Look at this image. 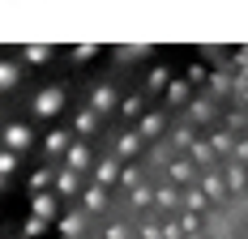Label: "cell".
Instances as JSON below:
<instances>
[{"mask_svg":"<svg viewBox=\"0 0 248 239\" xmlns=\"http://www.w3.org/2000/svg\"><path fill=\"white\" fill-rule=\"evenodd\" d=\"M0 141H4V149H9V154H22V149H30V145H34V128H30V124H22V120H13V124H4V128H0Z\"/></svg>","mask_w":248,"mask_h":239,"instance_id":"6da1fadb","label":"cell"},{"mask_svg":"<svg viewBox=\"0 0 248 239\" xmlns=\"http://www.w3.org/2000/svg\"><path fill=\"white\" fill-rule=\"evenodd\" d=\"M30 107H34V120H51L60 107H64V90H60V86H43Z\"/></svg>","mask_w":248,"mask_h":239,"instance_id":"7a4b0ae2","label":"cell"},{"mask_svg":"<svg viewBox=\"0 0 248 239\" xmlns=\"http://www.w3.org/2000/svg\"><path fill=\"white\" fill-rule=\"evenodd\" d=\"M30 218L56 222V218H60V196H56V192H34V196H30Z\"/></svg>","mask_w":248,"mask_h":239,"instance_id":"3957f363","label":"cell"},{"mask_svg":"<svg viewBox=\"0 0 248 239\" xmlns=\"http://www.w3.org/2000/svg\"><path fill=\"white\" fill-rule=\"evenodd\" d=\"M77 196H81V209L86 214H103L107 209V188H99V184H86Z\"/></svg>","mask_w":248,"mask_h":239,"instance_id":"277c9868","label":"cell"},{"mask_svg":"<svg viewBox=\"0 0 248 239\" xmlns=\"http://www.w3.org/2000/svg\"><path fill=\"white\" fill-rule=\"evenodd\" d=\"M111 107H116V86H107V81L94 86V90H90V111H94V116H107Z\"/></svg>","mask_w":248,"mask_h":239,"instance_id":"5b68a950","label":"cell"},{"mask_svg":"<svg viewBox=\"0 0 248 239\" xmlns=\"http://www.w3.org/2000/svg\"><path fill=\"white\" fill-rule=\"evenodd\" d=\"M51 179H56V196H77V192H81V175L69 171V167H60Z\"/></svg>","mask_w":248,"mask_h":239,"instance_id":"8992f818","label":"cell"},{"mask_svg":"<svg viewBox=\"0 0 248 239\" xmlns=\"http://www.w3.org/2000/svg\"><path fill=\"white\" fill-rule=\"evenodd\" d=\"M64 167L77 171V175L90 171V145H86V141H73V145H69V154H64Z\"/></svg>","mask_w":248,"mask_h":239,"instance_id":"52a82bcc","label":"cell"},{"mask_svg":"<svg viewBox=\"0 0 248 239\" xmlns=\"http://www.w3.org/2000/svg\"><path fill=\"white\" fill-rule=\"evenodd\" d=\"M150 205H154V209H163V214H175V209H180V188H175V184H163V188L154 192V201H150Z\"/></svg>","mask_w":248,"mask_h":239,"instance_id":"ba28073f","label":"cell"},{"mask_svg":"<svg viewBox=\"0 0 248 239\" xmlns=\"http://www.w3.org/2000/svg\"><path fill=\"white\" fill-rule=\"evenodd\" d=\"M90 167H94V184H99V188H107V184L120 175V163H116V158H99V163H90Z\"/></svg>","mask_w":248,"mask_h":239,"instance_id":"9c48e42d","label":"cell"},{"mask_svg":"<svg viewBox=\"0 0 248 239\" xmlns=\"http://www.w3.org/2000/svg\"><path fill=\"white\" fill-rule=\"evenodd\" d=\"M223 188L227 192H244L248 188V171L240 163H227V175H223Z\"/></svg>","mask_w":248,"mask_h":239,"instance_id":"30bf717a","label":"cell"},{"mask_svg":"<svg viewBox=\"0 0 248 239\" xmlns=\"http://www.w3.org/2000/svg\"><path fill=\"white\" fill-rule=\"evenodd\" d=\"M163 98H167L171 107H188V98H193V90H188V81H167V90H163Z\"/></svg>","mask_w":248,"mask_h":239,"instance_id":"8fae6325","label":"cell"},{"mask_svg":"<svg viewBox=\"0 0 248 239\" xmlns=\"http://www.w3.org/2000/svg\"><path fill=\"white\" fill-rule=\"evenodd\" d=\"M141 137H137V133H133V128H128V133H120V154H116V163H124V158H133V154H141Z\"/></svg>","mask_w":248,"mask_h":239,"instance_id":"7c38bea8","label":"cell"},{"mask_svg":"<svg viewBox=\"0 0 248 239\" xmlns=\"http://www.w3.org/2000/svg\"><path fill=\"white\" fill-rule=\"evenodd\" d=\"M73 133L77 137H90V133H99V116L86 107V111H77V120H73Z\"/></svg>","mask_w":248,"mask_h":239,"instance_id":"4fadbf2b","label":"cell"},{"mask_svg":"<svg viewBox=\"0 0 248 239\" xmlns=\"http://www.w3.org/2000/svg\"><path fill=\"white\" fill-rule=\"evenodd\" d=\"M133 133H137L141 141H146V137H158V133H163V116H158V111H150V116H141V124H137Z\"/></svg>","mask_w":248,"mask_h":239,"instance_id":"5bb4252c","label":"cell"},{"mask_svg":"<svg viewBox=\"0 0 248 239\" xmlns=\"http://www.w3.org/2000/svg\"><path fill=\"white\" fill-rule=\"evenodd\" d=\"M56 226H60V235H64V239H77V235H81V226H86V218H81V214H64V218H56Z\"/></svg>","mask_w":248,"mask_h":239,"instance_id":"9a60e30c","label":"cell"},{"mask_svg":"<svg viewBox=\"0 0 248 239\" xmlns=\"http://www.w3.org/2000/svg\"><path fill=\"white\" fill-rule=\"evenodd\" d=\"M180 205H184V214H201V209H205V192H201V188L180 192Z\"/></svg>","mask_w":248,"mask_h":239,"instance_id":"2e32d148","label":"cell"},{"mask_svg":"<svg viewBox=\"0 0 248 239\" xmlns=\"http://www.w3.org/2000/svg\"><path fill=\"white\" fill-rule=\"evenodd\" d=\"M22 60H26V64H47L51 47H47V43H30V47H22Z\"/></svg>","mask_w":248,"mask_h":239,"instance_id":"e0dca14e","label":"cell"},{"mask_svg":"<svg viewBox=\"0 0 248 239\" xmlns=\"http://www.w3.org/2000/svg\"><path fill=\"white\" fill-rule=\"evenodd\" d=\"M188 158L201 163V167H214V149H210L205 141H193V145H188Z\"/></svg>","mask_w":248,"mask_h":239,"instance_id":"ac0fdd59","label":"cell"},{"mask_svg":"<svg viewBox=\"0 0 248 239\" xmlns=\"http://www.w3.org/2000/svg\"><path fill=\"white\" fill-rule=\"evenodd\" d=\"M69 149V128H56V133H47V154L56 158V154H64Z\"/></svg>","mask_w":248,"mask_h":239,"instance_id":"d6986e66","label":"cell"},{"mask_svg":"<svg viewBox=\"0 0 248 239\" xmlns=\"http://www.w3.org/2000/svg\"><path fill=\"white\" fill-rule=\"evenodd\" d=\"M201 192H205V201H223V175H205V184H201Z\"/></svg>","mask_w":248,"mask_h":239,"instance_id":"ffe728a7","label":"cell"},{"mask_svg":"<svg viewBox=\"0 0 248 239\" xmlns=\"http://www.w3.org/2000/svg\"><path fill=\"white\" fill-rule=\"evenodd\" d=\"M188 116L193 120H210L214 116V103H210V98H188Z\"/></svg>","mask_w":248,"mask_h":239,"instance_id":"44dd1931","label":"cell"},{"mask_svg":"<svg viewBox=\"0 0 248 239\" xmlns=\"http://www.w3.org/2000/svg\"><path fill=\"white\" fill-rule=\"evenodd\" d=\"M9 86H17V64L13 60H0V90H9Z\"/></svg>","mask_w":248,"mask_h":239,"instance_id":"7402d4cb","label":"cell"},{"mask_svg":"<svg viewBox=\"0 0 248 239\" xmlns=\"http://www.w3.org/2000/svg\"><path fill=\"white\" fill-rule=\"evenodd\" d=\"M120 111H124V116H141V111H146V94H128L120 103Z\"/></svg>","mask_w":248,"mask_h":239,"instance_id":"603a6c76","label":"cell"},{"mask_svg":"<svg viewBox=\"0 0 248 239\" xmlns=\"http://www.w3.org/2000/svg\"><path fill=\"white\" fill-rule=\"evenodd\" d=\"M51 184V167H43V171H34V175H30V196H34V192H43Z\"/></svg>","mask_w":248,"mask_h":239,"instance_id":"cb8c5ba5","label":"cell"},{"mask_svg":"<svg viewBox=\"0 0 248 239\" xmlns=\"http://www.w3.org/2000/svg\"><path fill=\"white\" fill-rule=\"evenodd\" d=\"M17 171V154H9V149H0V179H9Z\"/></svg>","mask_w":248,"mask_h":239,"instance_id":"d4e9b609","label":"cell"},{"mask_svg":"<svg viewBox=\"0 0 248 239\" xmlns=\"http://www.w3.org/2000/svg\"><path fill=\"white\" fill-rule=\"evenodd\" d=\"M43 231H47V222H39V218H26V222H22V235L26 239H39Z\"/></svg>","mask_w":248,"mask_h":239,"instance_id":"484cf974","label":"cell"},{"mask_svg":"<svg viewBox=\"0 0 248 239\" xmlns=\"http://www.w3.org/2000/svg\"><path fill=\"white\" fill-rule=\"evenodd\" d=\"M171 179L175 184H188L193 179V163H171Z\"/></svg>","mask_w":248,"mask_h":239,"instance_id":"4316f807","label":"cell"},{"mask_svg":"<svg viewBox=\"0 0 248 239\" xmlns=\"http://www.w3.org/2000/svg\"><path fill=\"white\" fill-rule=\"evenodd\" d=\"M128 201H133V209H137V205H141V209H146L150 201H154V192H150V188H141V184H137V188H133V196H128Z\"/></svg>","mask_w":248,"mask_h":239,"instance_id":"83f0119b","label":"cell"},{"mask_svg":"<svg viewBox=\"0 0 248 239\" xmlns=\"http://www.w3.org/2000/svg\"><path fill=\"white\" fill-rule=\"evenodd\" d=\"M116 179H120L124 188L133 192V188H137V179H141V175H137V167H120V175H116Z\"/></svg>","mask_w":248,"mask_h":239,"instance_id":"f1b7e54d","label":"cell"},{"mask_svg":"<svg viewBox=\"0 0 248 239\" xmlns=\"http://www.w3.org/2000/svg\"><path fill=\"white\" fill-rule=\"evenodd\" d=\"M205 145H210L214 154H227V149H231V133H218L214 141H205Z\"/></svg>","mask_w":248,"mask_h":239,"instance_id":"f546056e","label":"cell"},{"mask_svg":"<svg viewBox=\"0 0 248 239\" xmlns=\"http://www.w3.org/2000/svg\"><path fill=\"white\" fill-rule=\"evenodd\" d=\"M103 239H133V231H128L124 222H111V226H107V235H103Z\"/></svg>","mask_w":248,"mask_h":239,"instance_id":"4dcf8cb0","label":"cell"},{"mask_svg":"<svg viewBox=\"0 0 248 239\" xmlns=\"http://www.w3.org/2000/svg\"><path fill=\"white\" fill-rule=\"evenodd\" d=\"M171 137H175V145H193V141H197V137H193V128H188V124H180V128H175Z\"/></svg>","mask_w":248,"mask_h":239,"instance_id":"1f68e13d","label":"cell"},{"mask_svg":"<svg viewBox=\"0 0 248 239\" xmlns=\"http://www.w3.org/2000/svg\"><path fill=\"white\" fill-rule=\"evenodd\" d=\"M231 163H240V167L248 163V141H235V145H231Z\"/></svg>","mask_w":248,"mask_h":239,"instance_id":"d6a6232c","label":"cell"},{"mask_svg":"<svg viewBox=\"0 0 248 239\" xmlns=\"http://www.w3.org/2000/svg\"><path fill=\"white\" fill-rule=\"evenodd\" d=\"M150 90H167V69H154V73H150Z\"/></svg>","mask_w":248,"mask_h":239,"instance_id":"836d02e7","label":"cell"},{"mask_svg":"<svg viewBox=\"0 0 248 239\" xmlns=\"http://www.w3.org/2000/svg\"><path fill=\"white\" fill-rule=\"evenodd\" d=\"M137 239H163V231H158V222H146V226L137 231Z\"/></svg>","mask_w":248,"mask_h":239,"instance_id":"e575fe53","label":"cell"},{"mask_svg":"<svg viewBox=\"0 0 248 239\" xmlns=\"http://www.w3.org/2000/svg\"><path fill=\"white\" fill-rule=\"evenodd\" d=\"M94 51H99V47H94V43H81V47H73V56H77V64H81V60H90V56H94Z\"/></svg>","mask_w":248,"mask_h":239,"instance_id":"d590c367","label":"cell"},{"mask_svg":"<svg viewBox=\"0 0 248 239\" xmlns=\"http://www.w3.org/2000/svg\"><path fill=\"white\" fill-rule=\"evenodd\" d=\"M158 231H163V239H184V235H180V226H175V218H171V222H163Z\"/></svg>","mask_w":248,"mask_h":239,"instance_id":"8d00e7d4","label":"cell"},{"mask_svg":"<svg viewBox=\"0 0 248 239\" xmlns=\"http://www.w3.org/2000/svg\"><path fill=\"white\" fill-rule=\"evenodd\" d=\"M150 47H116V56H120V60H133V56H146Z\"/></svg>","mask_w":248,"mask_h":239,"instance_id":"74e56055","label":"cell"},{"mask_svg":"<svg viewBox=\"0 0 248 239\" xmlns=\"http://www.w3.org/2000/svg\"><path fill=\"white\" fill-rule=\"evenodd\" d=\"M4 184H9V179H0V192H4Z\"/></svg>","mask_w":248,"mask_h":239,"instance_id":"f35d334b","label":"cell"},{"mask_svg":"<svg viewBox=\"0 0 248 239\" xmlns=\"http://www.w3.org/2000/svg\"><path fill=\"white\" fill-rule=\"evenodd\" d=\"M244 98H248V94H244Z\"/></svg>","mask_w":248,"mask_h":239,"instance_id":"ab89813d","label":"cell"},{"mask_svg":"<svg viewBox=\"0 0 248 239\" xmlns=\"http://www.w3.org/2000/svg\"><path fill=\"white\" fill-rule=\"evenodd\" d=\"M244 171H248V167H244Z\"/></svg>","mask_w":248,"mask_h":239,"instance_id":"60d3db41","label":"cell"}]
</instances>
